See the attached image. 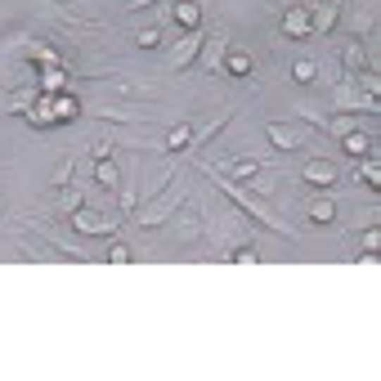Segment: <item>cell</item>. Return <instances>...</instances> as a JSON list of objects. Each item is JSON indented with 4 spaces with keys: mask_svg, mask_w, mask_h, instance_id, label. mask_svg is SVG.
Wrapping results in <instances>:
<instances>
[{
    "mask_svg": "<svg viewBox=\"0 0 381 381\" xmlns=\"http://www.w3.org/2000/svg\"><path fill=\"white\" fill-rule=\"evenodd\" d=\"M94 180H99L104 189H117V184H121V170L113 166V157H104V162H94Z\"/></svg>",
    "mask_w": 381,
    "mask_h": 381,
    "instance_id": "4fadbf2b",
    "label": "cell"
},
{
    "mask_svg": "<svg viewBox=\"0 0 381 381\" xmlns=\"http://www.w3.org/2000/svg\"><path fill=\"white\" fill-rule=\"evenodd\" d=\"M27 104H36V90H14V94H9V108H5V113H27Z\"/></svg>",
    "mask_w": 381,
    "mask_h": 381,
    "instance_id": "ffe728a7",
    "label": "cell"
},
{
    "mask_svg": "<svg viewBox=\"0 0 381 381\" xmlns=\"http://www.w3.org/2000/svg\"><path fill=\"white\" fill-rule=\"evenodd\" d=\"M184 193H189V189H184V180H175V175H170V180H166V193H162V198H153V202L139 211V229H157V225H166V220L180 211Z\"/></svg>",
    "mask_w": 381,
    "mask_h": 381,
    "instance_id": "6da1fadb",
    "label": "cell"
},
{
    "mask_svg": "<svg viewBox=\"0 0 381 381\" xmlns=\"http://www.w3.org/2000/svg\"><path fill=\"white\" fill-rule=\"evenodd\" d=\"M305 184H314V189H327V184H337V162H327V157H310V162L301 166Z\"/></svg>",
    "mask_w": 381,
    "mask_h": 381,
    "instance_id": "3957f363",
    "label": "cell"
},
{
    "mask_svg": "<svg viewBox=\"0 0 381 381\" xmlns=\"http://www.w3.org/2000/svg\"><path fill=\"white\" fill-rule=\"evenodd\" d=\"M144 5H153V0H126V9H144Z\"/></svg>",
    "mask_w": 381,
    "mask_h": 381,
    "instance_id": "836d02e7",
    "label": "cell"
},
{
    "mask_svg": "<svg viewBox=\"0 0 381 381\" xmlns=\"http://www.w3.org/2000/svg\"><path fill=\"white\" fill-rule=\"evenodd\" d=\"M135 45H139V50H157V45H162V32H157V27L135 32Z\"/></svg>",
    "mask_w": 381,
    "mask_h": 381,
    "instance_id": "603a6c76",
    "label": "cell"
},
{
    "mask_svg": "<svg viewBox=\"0 0 381 381\" xmlns=\"http://www.w3.org/2000/svg\"><path fill=\"white\" fill-rule=\"evenodd\" d=\"M175 23L184 32H202V5H198V0H180V5H175Z\"/></svg>",
    "mask_w": 381,
    "mask_h": 381,
    "instance_id": "ba28073f",
    "label": "cell"
},
{
    "mask_svg": "<svg viewBox=\"0 0 381 381\" xmlns=\"http://www.w3.org/2000/svg\"><path fill=\"white\" fill-rule=\"evenodd\" d=\"M108 256H113V265H126V261H130V247H121V242H117V247L108 251Z\"/></svg>",
    "mask_w": 381,
    "mask_h": 381,
    "instance_id": "4dcf8cb0",
    "label": "cell"
},
{
    "mask_svg": "<svg viewBox=\"0 0 381 381\" xmlns=\"http://www.w3.org/2000/svg\"><path fill=\"white\" fill-rule=\"evenodd\" d=\"M94 113H99L104 121H117V126H135V121H139V113H130V108H94Z\"/></svg>",
    "mask_w": 381,
    "mask_h": 381,
    "instance_id": "5bb4252c",
    "label": "cell"
},
{
    "mask_svg": "<svg viewBox=\"0 0 381 381\" xmlns=\"http://www.w3.org/2000/svg\"><path fill=\"white\" fill-rule=\"evenodd\" d=\"M377 90H381V81L373 77V72H363V94H373V99H377Z\"/></svg>",
    "mask_w": 381,
    "mask_h": 381,
    "instance_id": "f546056e",
    "label": "cell"
},
{
    "mask_svg": "<svg viewBox=\"0 0 381 381\" xmlns=\"http://www.w3.org/2000/svg\"><path fill=\"white\" fill-rule=\"evenodd\" d=\"M72 175H77V162L68 157V162H58V166H54V189H68Z\"/></svg>",
    "mask_w": 381,
    "mask_h": 381,
    "instance_id": "7402d4cb",
    "label": "cell"
},
{
    "mask_svg": "<svg viewBox=\"0 0 381 381\" xmlns=\"http://www.w3.org/2000/svg\"><path fill=\"white\" fill-rule=\"evenodd\" d=\"M225 72H229V77H251V54L229 50V54H225Z\"/></svg>",
    "mask_w": 381,
    "mask_h": 381,
    "instance_id": "7c38bea8",
    "label": "cell"
},
{
    "mask_svg": "<svg viewBox=\"0 0 381 381\" xmlns=\"http://www.w3.org/2000/svg\"><path fill=\"white\" fill-rule=\"evenodd\" d=\"M341 153H346V157H368V153H373V139L359 135V130H350V135H341Z\"/></svg>",
    "mask_w": 381,
    "mask_h": 381,
    "instance_id": "8fae6325",
    "label": "cell"
},
{
    "mask_svg": "<svg viewBox=\"0 0 381 381\" xmlns=\"http://www.w3.org/2000/svg\"><path fill=\"white\" fill-rule=\"evenodd\" d=\"M359 175H363V184H368V189H381V166H377V157H363Z\"/></svg>",
    "mask_w": 381,
    "mask_h": 381,
    "instance_id": "ac0fdd59",
    "label": "cell"
},
{
    "mask_svg": "<svg viewBox=\"0 0 381 381\" xmlns=\"http://www.w3.org/2000/svg\"><path fill=\"white\" fill-rule=\"evenodd\" d=\"M72 225H77L81 233H113L117 229V216H104V211H72Z\"/></svg>",
    "mask_w": 381,
    "mask_h": 381,
    "instance_id": "277c9868",
    "label": "cell"
},
{
    "mask_svg": "<svg viewBox=\"0 0 381 381\" xmlns=\"http://www.w3.org/2000/svg\"><path fill=\"white\" fill-rule=\"evenodd\" d=\"M265 135L274 139V149H282V153H292V149L301 144V139H296V130H292V126H282V121H269Z\"/></svg>",
    "mask_w": 381,
    "mask_h": 381,
    "instance_id": "9c48e42d",
    "label": "cell"
},
{
    "mask_svg": "<svg viewBox=\"0 0 381 381\" xmlns=\"http://www.w3.org/2000/svg\"><path fill=\"white\" fill-rule=\"evenodd\" d=\"M341 63H346V68L354 72V77H359V72L368 68V54H363V45H359V41H354V45H346V54H341Z\"/></svg>",
    "mask_w": 381,
    "mask_h": 381,
    "instance_id": "9a60e30c",
    "label": "cell"
},
{
    "mask_svg": "<svg viewBox=\"0 0 381 381\" xmlns=\"http://www.w3.org/2000/svg\"><path fill=\"white\" fill-rule=\"evenodd\" d=\"M381 247V233H377V225H368L363 229V251H377Z\"/></svg>",
    "mask_w": 381,
    "mask_h": 381,
    "instance_id": "83f0119b",
    "label": "cell"
},
{
    "mask_svg": "<svg viewBox=\"0 0 381 381\" xmlns=\"http://www.w3.org/2000/svg\"><path fill=\"white\" fill-rule=\"evenodd\" d=\"M117 90L126 94V99H157V85H149V81H126V77H117Z\"/></svg>",
    "mask_w": 381,
    "mask_h": 381,
    "instance_id": "30bf717a",
    "label": "cell"
},
{
    "mask_svg": "<svg viewBox=\"0 0 381 381\" xmlns=\"http://www.w3.org/2000/svg\"><path fill=\"white\" fill-rule=\"evenodd\" d=\"M216 184H220V193H229V198L238 202V206H242V211H247L251 220H261L265 229H274V233H282V238H292V229H287V225H278V220L269 216L261 202H251V193H242V189H238V184H233V180H216Z\"/></svg>",
    "mask_w": 381,
    "mask_h": 381,
    "instance_id": "7a4b0ae2",
    "label": "cell"
},
{
    "mask_svg": "<svg viewBox=\"0 0 381 381\" xmlns=\"http://www.w3.org/2000/svg\"><path fill=\"white\" fill-rule=\"evenodd\" d=\"M81 189H77V184H68V189H63V198H58V206H63V216H72V211H81Z\"/></svg>",
    "mask_w": 381,
    "mask_h": 381,
    "instance_id": "d6986e66",
    "label": "cell"
},
{
    "mask_svg": "<svg viewBox=\"0 0 381 381\" xmlns=\"http://www.w3.org/2000/svg\"><path fill=\"white\" fill-rule=\"evenodd\" d=\"M332 130H337V135H350L354 121H350V117H337V121H332Z\"/></svg>",
    "mask_w": 381,
    "mask_h": 381,
    "instance_id": "d6a6232c",
    "label": "cell"
},
{
    "mask_svg": "<svg viewBox=\"0 0 381 381\" xmlns=\"http://www.w3.org/2000/svg\"><path fill=\"white\" fill-rule=\"evenodd\" d=\"M189 144H193V126H175V130L166 135V149H170V153H184Z\"/></svg>",
    "mask_w": 381,
    "mask_h": 381,
    "instance_id": "e0dca14e",
    "label": "cell"
},
{
    "mask_svg": "<svg viewBox=\"0 0 381 381\" xmlns=\"http://www.w3.org/2000/svg\"><path fill=\"white\" fill-rule=\"evenodd\" d=\"M229 170H233L238 180H251V175H261V162H256V157H242V162H233Z\"/></svg>",
    "mask_w": 381,
    "mask_h": 381,
    "instance_id": "cb8c5ba5",
    "label": "cell"
},
{
    "mask_svg": "<svg viewBox=\"0 0 381 381\" xmlns=\"http://www.w3.org/2000/svg\"><path fill=\"white\" fill-rule=\"evenodd\" d=\"M292 77H296V81H301V85H310V81H314V77H318V68H314V63H310V58H296V63H292Z\"/></svg>",
    "mask_w": 381,
    "mask_h": 381,
    "instance_id": "44dd1931",
    "label": "cell"
},
{
    "mask_svg": "<svg viewBox=\"0 0 381 381\" xmlns=\"http://www.w3.org/2000/svg\"><path fill=\"white\" fill-rule=\"evenodd\" d=\"M90 153H94V162H104V157H113V139H94V144H90Z\"/></svg>",
    "mask_w": 381,
    "mask_h": 381,
    "instance_id": "4316f807",
    "label": "cell"
},
{
    "mask_svg": "<svg viewBox=\"0 0 381 381\" xmlns=\"http://www.w3.org/2000/svg\"><path fill=\"white\" fill-rule=\"evenodd\" d=\"M310 220H314V225H332V220H337V202H332V198H318V202L310 206Z\"/></svg>",
    "mask_w": 381,
    "mask_h": 381,
    "instance_id": "2e32d148",
    "label": "cell"
},
{
    "mask_svg": "<svg viewBox=\"0 0 381 381\" xmlns=\"http://www.w3.org/2000/svg\"><path fill=\"white\" fill-rule=\"evenodd\" d=\"M337 14H341V0L314 5V9H310V36H327L332 27H337Z\"/></svg>",
    "mask_w": 381,
    "mask_h": 381,
    "instance_id": "5b68a950",
    "label": "cell"
},
{
    "mask_svg": "<svg viewBox=\"0 0 381 381\" xmlns=\"http://www.w3.org/2000/svg\"><path fill=\"white\" fill-rule=\"evenodd\" d=\"M332 104H337V108H350V104H359V94H354L350 85H341V90L332 94Z\"/></svg>",
    "mask_w": 381,
    "mask_h": 381,
    "instance_id": "484cf974",
    "label": "cell"
},
{
    "mask_svg": "<svg viewBox=\"0 0 381 381\" xmlns=\"http://www.w3.org/2000/svg\"><path fill=\"white\" fill-rule=\"evenodd\" d=\"M301 113V121H310V126H318V130H327V117L318 113V108H296Z\"/></svg>",
    "mask_w": 381,
    "mask_h": 381,
    "instance_id": "d4e9b609",
    "label": "cell"
},
{
    "mask_svg": "<svg viewBox=\"0 0 381 381\" xmlns=\"http://www.w3.org/2000/svg\"><path fill=\"white\" fill-rule=\"evenodd\" d=\"M282 36H287V41H301V36H310V9H305V5L287 9V14H282Z\"/></svg>",
    "mask_w": 381,
    "mask_h": 381,
    "instance_id": "52a82bcc",
    "label": "cell"
},
{
    "mask_svg": "<svg viewBox=\"0 0 381 381\" xmlns=\"http://www.w3.org/2000/svg\"><path fill=\"white\" fill-rule=\"evenodd\" d=\"M121 211H135V189H130V184L121 189Z\"/></svg>",
    "mask_w": 381,
    "mask_h": 381,
    "instance_id": "1f68e13d",
    "label": "cell"
},
{
    "mask_svg": "<svg viewBox=\"0 0 381 381\" xmlns=\"http://www.w3.org/2000/svg\"><path fill=\"white\" fill-rule=\"evenodd\" d=\"M198 50H202V32H189V36H184V41L175 45V50H170V68L184 72V68L193 63V58H198Z\"/></svg>",
    "mask_w": 381,
    "mask_h": 381,
    "instance_id": "8992f818",
    "label": "cell"
},
{
    "mask_svg": "<svg viewBox=\"0 0 381 381\" xmlns=\"http://www.w3.org/2000/svg\"><path fill=\"white\" fill-rule=\"evenodd\" d=\"M233 261H242V265H256L261 256H256V247H238V251H233Z\"/></svg>",
    "mask_w": 381,
    "mask_h": 381,
    "instance_id": "f1b7e54d",
    "label": "cell"
}]
</instances>
